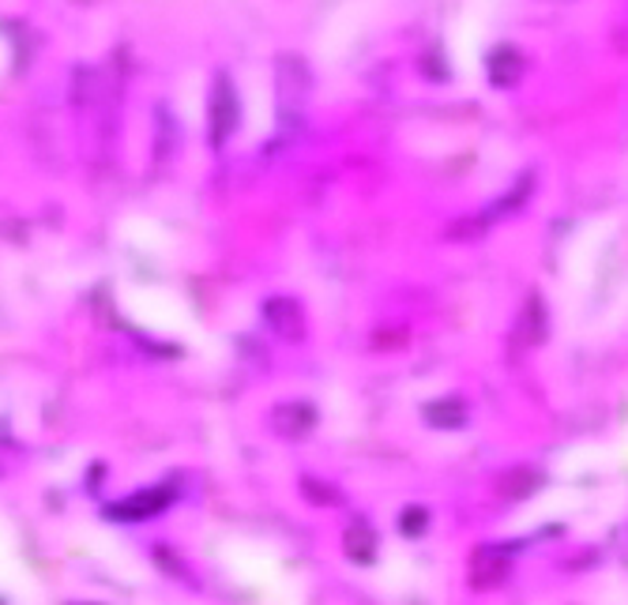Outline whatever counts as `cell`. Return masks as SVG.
<instances>
[{
	"label": "cell",
	"instance_id": "obj_1",
	"mask_svg": "<svg viewBox=\"0 0 628 605\" xmlns=\"http://www.w3.org/2000/svg\"><path fill=\"white\" fill-rule=\"evenodd\" d=\"M170 500H174V489H170V485H162V489L140 493V497H129V500H121V504H109L106 516H109V519H117V522L151 519V516H159V511L166 508Z\"/></svg>",
	"mask_w": 628,
	"mask_h": 605
},
{
	"label": "cell",
	"instance_id": "obj_2",
	"mask_svg": "<svg viewBox=\"0 0 628 605\" xmlns=\"http://www.w3.org/2000/svg\"><path fill=\"white\" fill-rule=\"evenodd\" d=\"M234 121H238V102H234V90H230L226 79H218L215 98H212V140L223 143L226 132L234 128Z\"/></svg>",
	"mask_w": 628,
	"mask_h": 605
}]
</instances>
